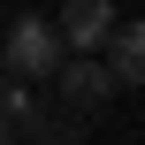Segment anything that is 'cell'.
Wrapping results in <instances>:
<instances>
[{
	"mask_svg": "<svg viewBox=\"0 0 145 145\" xmlns=\"http://www.w3.org/2000/svg\"><path fill=\"white\" fill-rule=\"evenodd\" d=\"M54 61H61V31H54V15H15L8 31H0V69L8 76H54Z\"/></svg>",
	"mask_w": 145,
	"mask_h": 145,
	"instance_id": "6da1fadb",
	"label": "cell"
},
{
	"mask_svg": "<svg viewBox=\"0 0 145 145\" xmlns=\"http://www.w3.org/2000/svg\"><path fill=\"white\" fill-rule=\"evenodd\" d=\"M54 31H61V46H69V54H99V46H107V31H115V0H61Z\"/></svg>",
	"mask_w": 145,
	"mask_h": 145,
	"instance_id": "7a4b0ae2",
	"label": "cell"
},
{
	"mask_svg": "<svg viewBox=\"0 0 145 145\" xmlns=\"http://www.w3.org/2000/svg\"><path fill=\"white\" fill-rule=\"evenodd\" d=\"M54 76H61V99L69 107H107L122 84H115V69L107 61H92V54H76V61H54Z\"/></svg>",
	"mask_w": 145,
	"mask_h": 145,
	"instance_id": "3957f363",
	"label": "cell"
},
{
	"mask_svg": "<svg viewBox=\"0 0 145 145\" xmlns=\"http://www.w3.org/2000/svg\"><path fill=\"white\" fill-rule=\"evenodd\" d=\"M107 69H115V84H130V92H145V15L138 23H122L115 15V31H107Z\"/></svg>",
	"mask_w": 145,
	"mask_h": 145,
	"instance_id": "277c9868",
	"label": "cell"
},
{
	"mask_svg": "<svg viewBox=\"0 0 145 145\" xmlns=\"http://www.w3.org/2000/svg\"><path fill=\"white\" fill-rule=\"evenodd\" d=\"M0 138H8V115H0Z\"/></svg>",
	"mask_w": 145,
	"mask_h": 145,
	"instance_id": "5b68a950",
	"label": "cell"
}]
</instances>
